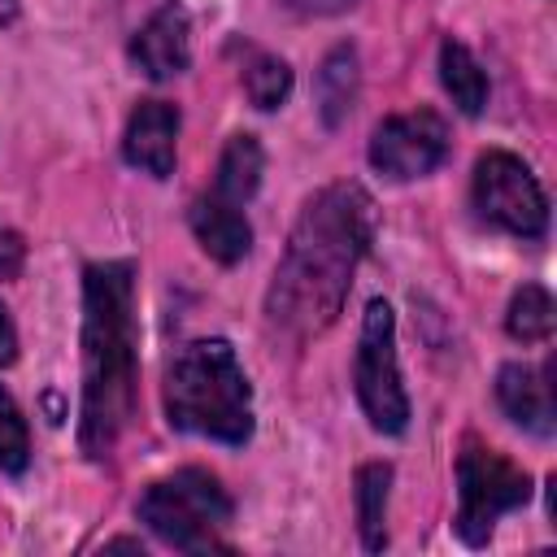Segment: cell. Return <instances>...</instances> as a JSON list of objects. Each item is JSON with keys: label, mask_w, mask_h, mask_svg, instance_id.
Listing matches in <instances>:
<instances>
[{"label": "cell", "mask_w": 557, "mask_h": 557, "mask_svg": "<svg viewBox=\"0 0 557 557\" xmlns=\"http://www.w3.org/2000/svg\"><path fill=\"white\" fill-rule=\"evenodd\" d=\"M374 239V200L361 183L322 187L296 218L287 248L274 265L265 313L278 331L309 339L322 335L352 287V274Z\"/></svg>", "instance_id": "cell-1"}, {"label": "cell", "mask_w": 557, "mask_h": 557, "mask_svg": "<svg viewBox=\"0 0 557 557\" xmlns=\"http://www.w3.org/2000/svg\"><path fill=\"white\" fill-rule=\"evenodd\" d=\"M135 413V265L96 261L83 270V418L87 457H109Z\"/></svg>", "instance_id": "cell-2"}, {"label": "cell", "mask_w": 557, "mask_h": 557, "mask_svg": "<svg viewBox=\"0 0 557 557\" xmlns=\"http://www.w3.org/2000/svg\"><path fill=\"white\" fill-rule=\"evenodd\" d=\"M165 418L174 431L218 444H244L252 435V387L226 339H196L170 361Z\"/></svg>", "instance_id": "cell-3"}, {"label": "cell", "mask_w": 557, "mask_h": 557, "mask_svg": "<svg viewBox=\"0 0 557 557\" xmlns=\"http://www.w3.org/2000/svg\"><path fill=\"white\" fill-rule=\"evenodd\" d=\"M139 522H148V531L170 548L213 553V548H226L222 531L231 522V496L209 470L187 466L144 487Z\"/></svg>", "instance_id": "cell-4"}, {"label": "cell", "mask_w": 557, "mask_h": 557, "mask_svg": "<svg viewBox=\"0 0 557 557\" xmlns=\"http://www.w3.org/2000/svg\"><path fill=\"white\" fill-rule=\"evenodd\" d=\"M352 383H357V400H361L374 431L400 435L409 426V396H405L400 361H396V318H392L387 300L366 305L361 344H357V361H352Z\"/></svg>", "instance_id": "cell-5"}, {"label": "cell", "mask_w": 557, "mask_h": 557, "mask_svg": "<svg viewBox=\"0 0 557 557\" xmlns=\"http://www.w3.org/2000/svg\"><path fill=\"white\" fill-rule=\"evenodd\" d=\"M457 535L466 544H487L492 527L531 500V474L518 470L513 461H505L500 453L466 440L461 457H457Z\"/></svg>", "instance_id": "cell-6"}, {"label": "cell", "mask_w": 557, "mask_h": 557, "mask_svg": "<svg viewBox=\"0 0 557 557\" xmlns=\"http://www.w3.org/2000/svg\"><path fill=\"white\" fill-rule=\"evenodd\" d=\"M474 209L509 235L535 239L548 226V200L513 152H483L474 165Z\"/></svg>", "instance_id": "cell-7"}, {"label": "cell", "mask_w": 557, "mask_h": 557, "mask_svg": "<svg viewBox=\"0 0 557 557\" xmlns=\"http://www.w3.org/2000/svg\"><path fill=\"white\" fill-rule=\"evenodd\" d=\"M448 152V126L435 109L396 113L374 126L370 135V165L396 183L431 174Z\"/></svg>", "instance_id": "cell-8"}, {"label": "cell", "mask_w": 557, "mask_h": 557, "mask_svg": "<svg viewBox=\"0 0 557 557\" xmlns=\"http://www.w3.org/2000/svg\"><path fill=\"white\" fill-rule=\"evenodd\" d=\"M131 61L148 78H174L191 65V13L170 0L161 4L131 39Z\"/></svg>", "instance_id": "cell-9"}, {"label": "cell", "mask_w": 557, "mask_h": 557, "mask_svg": "<svg viewBox=\"0 0 557 557\" xmlns=\"http://www.w3.org/2000/svg\"><path fill=\"white\" fill-rule=\"evenodd\" d=\"M174 144H178V109L170 100H139L122 135V157L152 178H170Z\"/></svg>", "instance_id": "cell-10"}, {"label": "cell", "mask_w": 557, "mask_h": 557, "mask_svg": "<svg viewBox=\"0 0 557 557\" xmlns=\"http://www.w3.org/2000/svg\"><path fill=\"white\" fill-rule=\"evenodd\" d=\"M187 222H191V235L200 239V248H205L213 261H222V265L244 261L248 248H252V226H248V218H244V205H231V200H222V196H213V191L191 205Z\"/></svg>", "instance_id": "cell-11"}, {"label": "cell", "mask_w": 557, "mask_h": 557, "mask_svg": "<svg viewBox=\"0 0 557 557\" xmlns=\"http://www.w3.org/2000/svg\"><path fill=\"white\" fill-rule=\"evenodd\" d=\"M496 400L531 435H553V387H548V374H535L531 366H505L496 374Z\"/></svg>", "instance_id": "cell-12"}, {"label": "cell", "mask_w": 557, "mask_h": 557, "mask_svg": "<svg viewBox=\"0 0 557 557\" xmlns=\"http://www.w3.org/2000/svg\"><path fill=\"white\" fill-rule=\"evenodd\" d=\"M261 170H265V152L257 144V135H235L222 148L218 161V178H213V196L231 200V205H248L261 187Z\"/></svg>", "instance_id": "cell-13"}, {"label": "cell", "mask_w": 557, "mask_h": 557, "mask_svg": "<svg viewBox=\"0 0 557 557\" xmlns=\"http://www.w3.org/2000/svg\"><path fill=\"white\" fill-rule=\"evenodd\" d=\"M440 78H444V91L453 96V104H457L466 117L483 113V104H487V78H483L479 61L470 57L466 44L444 39V48H440Z\"/></svg>", "instance_id": "cell-14"}, {"label": "cell", "mask_w": 557, "mask_h": 557, "mask_svg": "<svg viewBox=\"0 0 557 557\" xmlns=\"http://www.w3.org/2000/svg\"><path fill=\"white\" fill-rule=\"evenodd\" d=\"M352 100H357V52L348 44H339L318 70V113H322V122L339 126L348 117Z\"/></svg>", "instance_id": "cell-15"}, {"label": "cell", "mask_w": 557, "mask_h": 557, "mask_svg": "<svg viewBox=\"0 0 557 557\" xmlns=\"http://www.w3.org/2000/svg\"><path fill=\"white\" fill-rule=\"evenodd\" d=\"M387 487H392V466L370 461L357 470V527H361V544L370 553H379L387 544Z\"/></svg>", "instance_id": "cell-16"}, {"label": "cell", "mask_w": 557, "mask_h": 557, "mask_svg": "<svg viewBox=\"0 0 557 557\" xmlns=\"http://www.w3.org/2000/svg\"><path fill=\"white\" fill-rule=\"evenodd\" d=\"M553 313H557V309H553V296H548L540 283H527V287L513 292L509 313H505V326H509L513 339H522V344H540V339L553 335V322H557Z\"/></svg>", "instance_id": "cell-17"}, {"label": "cell", "mask_w": 557, "mask_h": 557, "mask_svg": "<svg viewBox=\"0 0 557 557\" xmlns=\"http://www.w3.org/2000/svg\"><path fill=\"white\" fill-rule=\"evenodd\" d=\"M244 91H248V100H252L257 109H278V104L287 100V91H292V70H287V61H283V57H270V52L252 57L248 70H244Z\"/></svg>", "instance_id": "cell-18"}, {"label": "cell", "mask_w": 557, "mask_h": 557, "mask_svg": "<svg viewBox=\"0 0 557 557\" xmlns=\"http://www.w3.org/2000/svg\"><path fill=\"white\" fill-rule=\"evenodd\" d=\"M30 461V435H26V418L13 405V396L0 387V470L4 474H22Z\"/></svg>", "instance_id": "cell-19"}, {"label": "cell", "mask_w": 557, "mask_h": 557, "mask_svg": "<svg viewBox=\"0 0 557 557\" xmlns=\"http://www.w3.org/2000/svg\"><path fill=\"white\" fill-rule=\"evenodd\" d=\"M22 265V239L13 231H0V278H13Z\"/></svg>", "instance_id": "cell-20"}, {"label": "cell", "mask_w": 557, "mask_h": 557, "mask_svg": "<svg viewBox=\"0 0 557 557\" xmlns=\"http://www.w3.org/2000/svg\"><path fill=\"white\" fill-rule=\"evenodd\" d=\"M296 13H309V17H326V13H344L352 9L357 0H287Z\"/></svg>", "instance_id": "cell-21"}, {"label": "cell", "mask_w": 557, "mask_h": 557, "mask_svg": "<svg viewBox=\"0 0 557 557\" xmlns=\"http://www.w3.org/2000/svg\"><path fill=\"white\" fill-rule=\"evenodd\" d=\"M17 361V331L9 322V309L0 305V366H13Z\"/></svg>", "instance_id": "cell-22"}, {"label": "cell", "mask_w": 557, "mask_h": 557, "mask_svg": "<svg viewBox=\"0 0 557 557\" xmlns=\"http://www.w3.org/2000/svg\"><path fill=\"white\" fill-rule=\"evenodd\" d=\"M17 17V0H0V26Z\"/></svg>", "instance_id": "cell-23"}]
</instances>
